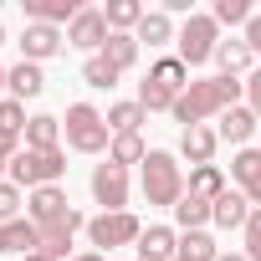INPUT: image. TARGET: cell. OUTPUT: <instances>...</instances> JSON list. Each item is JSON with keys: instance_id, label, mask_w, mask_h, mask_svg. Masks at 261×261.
I'll use <instances>...</instances> for the list:
<instances>
[{"instance_id": "cell-47", "label": "cell", "mask_w": 261, "mask_h": 261, "mask_svg": "<svg viewBox=\"0 0 261 261\" xmlns=\"http://www.w3.org/2000/svg\"><path fill=\"white\" fill-rule=\"evenodd\" d=\"M0 46H6V26H0Z\"/></svg>"}, {"instance_id": "cell-1", "label": "cell", "mask_w": 261, "mask_h": 261, "mask_svg": "<svg viewBox=\"0 0 261 261\" xmlns=\"http://www.w3.org/2000/svg\"><path fill=\"white\" fill-rule=\"evenodd\" d=\"M246 97V82L241 77H200V82H190L185 92H179V102L169 108V118L174 123H185V128H205V118H220L225 108H236Z\"/></svg>"}, {"instance_id": "cell-10", "label": "cell", "mask_w": 261, "mask_h": 261, "mask_svg": "<svg viewBox=\"0 0 261 261\" xmlns=\"http://www.w3.org/2000/svg\"><path fill=\"white\" fill-rule=\"evenodd\" d=\"M67 215H72V200H67L62 185H46V190H31V195H26V220L57 225V220H67Z\"/></svg>"}, {"instance_id": "cell-46", "label": "cell", "mask_w": 261, "mask_h": 261, "mask_svg": "<svg viewBox=\"0 0 261 261\" xmlns=\"http://www.w3.org/2000/svg\"><path fill=\"white\" fill-rule=\"evenodd\" d=\"M6 169H11V159H0V174H6Z\"/></svg>"}, {"instance_id": "cell-11", "label": "cell", "mask_w": 261, "mask_h": 261, "mask_svg": "<svg viewBox=\"0 0 261 261\" xmlns=\"http://www.w3.org/2000/svg\"><path fill=\"white\" fill-rule=\"evenodd\" d=\"M256 128H261V118H256L246 102H236V108H225V113L215 118V134H220V144H236V149H251Z\"/></svg>"}, {"instance_id": "cell-42", "label": "cell", "mask_w": 261, "mask_h": 261, "mask_svg": "<svg viewBox=\"0 0 261 261\" xmlns=\"http://www.w3.org/2000/svg\"><path fill=\"white\" fill-rule=\"evenodd\" d=\"M21 261H51V256H46V251H31V256H21Z\"/></svg>"}, {"instance_id": "cell-31", "label": "cell", "mask_w": 261, "mask_h": 261, "mask_svg": "<svg viewBox=\"0 0 261 261\" xmlns=\"http://www.w3.org/2000/svg\"><path fill=\"white\" fill-rule=\"evenodd\" d=\"M139 102H144V113H169V108L179 102V92L164 87V82H154V77H144V82H139Z\"/></svg>"}, {"instance_id": "cell-17", "label": "cell", "mask_w": 261, "mask_h": 261, "mask_svg": "<svg viewBox=\"0 0 261 261\" xmlns=\"http://www.w3.org/2000/svg\"><path fill=\"white\" fill-rule=\"evenodd\" d=\"M215 149H220L215 128H185V134H179V159H190L195 169L200 164H215Z\"/></svg>"}, {"instance_id": "cell-6", "label": "cell", "mask_w": 261, "mask_h": 261, "mask_svg": "<svg viewBox=\"0 0 261 261\" xmlns=\"http://www.w3.org/2000/svg\"><path fill=\"white\" fill-rule=\"evenodd\" d=\"M139 236H144V225H139L134 210H108V215H92V220H87V241H92L97 251L139 246Z\"/></svg>"}, {"instance_id": "cell-36", "label": "cell", "mask_w": 261, "mask_h": 261, "mask_svg": "<svg viewBox=\"0 0 261 261\" xmlns=\"http://www.w3.org/2000/svg\"><path fill=\"white\" fill-rule=\"evenodd\" d=\"M246 108L261 118V67H251V77H246Z\"/></svg>"}, {"instance_id": "cell-8", "label": "cell", "mask_w": 261, "mask_h": 261, "mask_svg": "<svg viewBox=\"0 0 261 261\" xmlns=\"http://www.w3.org/2000/svg\"><path fill=\"white\" fill-rule=\"evenodd\" d=\"M108 16L97 11V6H82L77 11V21L67 26V46H77V51H87V57H97L102 46H108Z\"/></svg>"}, {"instance_id": "cell-40", "label": "cell", "mask_w": 261, "mask_h": 261, "mask_svg": "<svg viewBox=\"0 0 261 261\" xmlns=\"http://www.w3.org/2000/svg\"><path fill=\"white\" fill-rule=\"evenodd\" d=\"M72 261H108L102 251H82V256H72Z\"/></svg>"}, {"instance_id": "cell-29", "label": "cell", "mask_w": 261, "mask_h": 261, "mask_svg": "<svg viewBox=\"0 0 261 261\" xmlns=\"http://www.w3.org/2000/svg\"><path fill=\"white\" fill-rule=\"evenodd\" d=\"M108 159H113V164H123V169H128V164H144V159H149L144 134H118V139H113V149H108Z\"/></svg>"}, {"instance_id": "cell-9", "label": "cell", "mask_w": 261, "mask_h": 261, "mask_svg": "<svg viewBox=\"0 0 261 261\" xmlns=\"http://www.w3.org/2000/svg\"><path fill=\"white\" fill-rule=\"evenodd\" d=\"M16 46H21V62H36V67H41L46 57H57V51L67 46V31H62V26H31V21H26V31H21Z\"/></svg>"}, {"instance_id": "cell-4", "label": "cell", "mask_w": 261, "mask_h": 261, "mask_svg": "<svg viewBox=\"0 0 261 261\" xmlns=\"http://www.w3.org/2000/svg\"><path fill=\"white\" fill-rule=\"evenodd\" d=\"M62 174H67V154L62 149H21L11 159V185H21L26 195L46 190V185H62Z\"/></svg>"}, {"instance_id": "cell-12", "label": "cell", "mask_w": 261, "mask_h": 261, "mask_svg": "<svg viewBox=\"0 0 261 261\" xmlns=\"http://www.w3.org/2000/svg\"><path fill=\"white\" fill-rule=\"evenodd\" d=\"M230 179L251 205H261V149H236L230 154Z\"/></svg>"}, {"instance_id": "cell-20", "label": "cell", "mask_w": 261, "mask_h": 261, "mask_svg": "<svg viewBox=\"0 0 261 261\" xmlns=\"http://www.w3.org/2000/svg\"><path fill=\"white\" fill-rule=\"evenodd\" d=\"M102 16H108V31L134 36V31H139V21H144L149 11L139 6V0H108V6H102Z\"/></svg>"}, {"instance_id": "cell-28", "label": "cell", "mask_w": 261, "mask_h": 261, "mask_svg": "<svg viewBox=\"0 0 261 261\" xmlns=\"http://www.w3.org/2000/svg\"><path fill=\"white\" fill-rule=\"evenodd\" d=\"M97 57H108L118 72H128V67L139 62V36H123V31H113V36H108V46H102Z\"/></svg>"}, {"instance_id": "cell-3", "label": "cell", "mask_w": 261, "mask_h": 261, "mask_svg": "<svg viewBox=\"0 0 261 261\" xmlns=\"http://www.w3.org/2000/svg\"><path fill=\"white\" fill-rule=\"evenodd\" d=\"M62 134H67V149H77V154H108L113 149V128H108V118L92 102H72L67 108Z\"/></svg>"}, {"instance_id": "cell-14", "label": "cell", "mask_w": 261, "mask_h": 261, "mask_svg": "<svg viewBox=\"0 0 261 261\" xmlns=\"http://www.w3.org/2000/svg\"><path fill=\"white\" fill-rule=\"evenodd\" d=\"M174 251H179V230L174 225H144V236L134 246L139 261H174Z\"/></svg>"}, {"instance_id": "cell-21", "label": "cell", "mask_w": 261, "mask_h": 261, "mask_svg": "<svg viewBox=\"0 0 261 261\" xmlns=\"http://www.w3.org/2000/svg\"><path fill=\"white\" fill-rule=\"evenodd\" d=\"M102 118H108V128H113V139H118V134H139V128L149 123V113H144L139 97H134V102H113Z\"/></svg>"}, {"instance_id": "cell-2", "label": "cell", "mask_w": 261, "mask_h": 261, "mask_svg": "<svg viewBox=\"0 0 261 261\" xmlns=\"http://www.w3.org/2000/svg\"><path fill=\"white\" fill-rule=\"evenodd\" d=\"M185 164H179V154H169V149H149V159H144V200L149 205H159V210H174L179 200H185Z\"/></svg>"}, {"instance_id": "cell-32", "label": "cell", "mask_w": 261, "mask_h": 261, "mask_svg": "<svg viewBox=\"0 0 261 261\" xmlns=\"http://www.w3.org/2000/svg\"><path fill=\"white\" fill-rule=\"evenodd\" d=\"M149 77H154V82H164V87H174V92H185V87H190V67H185L179 57H159V62L149 67Z\"/></svg>"}, {"instance_id": "cell-44", "label": "cell", "mask_w": 261, "mask_h": 261, "mask_svg": "<svg viewBox=\"0 0 261 261\" xmlns=\"http://www.w3.org/2000/svg\"><path fill=\"white\" fill-rule=\"evenodd\" d=\"M0 256H6V225H0Z\"/></svg>"}, {"instance_id": "cell-41", "label": "cell", "mask_w": 261, "mask_h": 261, "mask_svg": "<svg viewBox=\"0 0 261 261\" xmlns=\"http://www.w3.org/2000/svg\"><path fill=\"white\" fill-rule=\"evenodd\" d=\"M215 261H246V256H241V251H220Z\"/></svg>"}, {"instance_id": "cell-30", "label": "cell", "mask_w": 261, "mask_h": 261, "mask_svg": "<svg viewBox=\"0 0 261 261\" xmlns=\"http://www.w3.org/2000/svg\"><path fill=\"white\" fill-rule=\"evenodd\" d=\"M118 77H123V72H118L108 57H87V62H82V82H87L92 92H108V87H118Z\"/></svg>"}, {"instance_id": "cell-33", "label": "cell", "mask_w": 261, "mask_h": 261, "mask_svg": "<svg viewBox=\"0 0 261 261\" xmlns=\"http://www.w3.org/2000/svg\"><path fill=\"white\" fill-rule=\"evenodd\" d=\"M210 16H215V26H241V31H246V21H251L256 11H251V0H215Z\"/></svg>"}, {"instance_id": "cell-34", "label": "cell", "mask_w": 261, "mask_h": 261, "mask_svg": "<svg viewBox=\"0 0 261 261\" xmlns=\"http://www.w3.org/2000/svg\"><path fill=\"white\" fill-rule=\"evenodd\" d=\"M26 102H16V97H6L0 102V134H16V139H26Z\"/></svg>"}, {"instance_id": "cell-5", "label": "cell", "mask_w": 261, "mask_h": 261, "mask_svg": "<svg viewBox=\"0 0 261 261\" xmlns=\"http://www.w3.org/2000/svg\"><path fill=\"white\" fill-rule=\"evenodd\" d=\"M225 36H220V26H215V16L210 11H195L185 26H179V62L185 67H205V62H215V46H220Z\"/></svg>"}, {"instance_id": "cell-27", "label": "cell", "mask_w": 261, "mask_h": 261, "mask_svg": "<svg viewBox=\"0 0 261 261\" xmlns=\"http://www.w3.org/2000/svg\"><path fill=\"white\" fill-rule=\"evenodd\" d=\"M215 256H220V246H215L210 230H190V236H179L174 261H215Z\"/></svg>"}, {"instance_id": "cell-26", "label": "cell", "mask_w": 261, "mask_h": 261, "mask_svg": "<svg viewBox=\"0 0 261 261\" xmlns=\"http://www.w3.org/2000/svg\"><path fill=\"white\" fill-rule=\"evenodd\" d=\"M6 251H16V256H31V251H41V225L36 220H11L6 225Z\"/></svg>"}, {"instance_id": "cell-25", "label": "cell", "mask_w": 261, "mask_h": 261, "mask_svg": "<svg viewBox=\"0 0 261 261\" xmlns=\"http://www.w3.org/2000/svg\"><path fill=\"white\" fill-rule=\"evenodd\" d=\"M251 62H256V57H251V46H246V41H236V36L215 46V67H220V77H241Z\"/></svg>"}, {"instance_id": "cell-43", "label": "cell", "mask_w": 261, "mask_h": 261, "mask_svg": "<svg viewBox=\"0 0 261 261\" xmlns=\"http://www.w3.org/2000/svg\"><path fill=\"white\" fill-rule=\"evenodd\" d=\"M0 102H6V67H0Z\"/></svg>"}, {"instance_id": "cell-16", "label": "cell", "mask_w": 261, "mask_h": 261, "mask_svg": "<svg viewBox=\"0 0 261 261\" xmlns=\"http://www.w3.org/2000/svg\"><path fill=\"white\" fill-rule=\"evenodd\" d=\"M87 225V215L82 210H72L67 220H57V225H41V251L51 256V261H67V251H72V236Z\"/></svg>"}, {"instance_id": "cell-23", "label": "cell", "mask_w": 261, "mask_h": 261, "mask_svg": "<svg viewBox=\"0 0 261 261\" xmlns=\"http://www.w3.org/2000/svg\"><path fill=\"white\" fill-rule=\"evenodd\" d=\"M26 149H62V118L36 113V118L26 123Z\"/></svg>"}, {"instance_id": "cell-24", "label": "cell", "mask_w": 261, "mask_h": 261, "mask_svg": "<svg viewBox=\"0 0 261 261\" xmlns=\"http://www.w3.org/2000/svg\"><path fill=\"white\" fill-rule=\"evenodd\" d=\"M134 36H139V46H144V41H149V46H169V41H179V31H174V21H169L164 11H149V16L139 21Z\"/></svg>"}, {"instance_id": "cell-37", "label": "cell", "mask_w": 261, "mask_h": 261, "mask_svg": "<svg viewBox=\"0 0 261 261\" xmlns=\"http://www.w3.org/2000/svg\"><path fill=\"white\" fill-rule=\"evenodd\" d=\"M241 236H246V251H261V205L251 210V220H246V230H241Z\"/></svg>"}, {"instance_id": "cell-18", "label": "cell", "mask_w": 261, "mask_h": 261, "mask_svg": "<svg viewBox=\"0 0 261 261\" xmlns=\"http://www.w3.org/2000/svg\"><path fill=\"white\" fill-rule=\"evenodd\" d=\"M6 92H11L16 102H26V97H41V92H46V77H41V67H36V62H16V67H6Z\"/></svg>"}, {"instance_id": "cell-39", "label": "cell", "mask_w": 261, "mask_h": 261, "mask_svg": "<svg viewBox=\"0 0 261 261\" xmlns=\"http://www.w3.org/2000/svg\"><path fill=\"white\" fill-rule=\"evenodd\" d=\"M21 154V139L16 134H0V159H16Z\"/></svg>"}, {"instance_id": "cell-15", "label": "cell", "mask_w": 261, "mask_h": 261, "mask_svg": "<svg viewBox=\"0 0 261 261\" xmlns=\"http://www.w3.org/2000/svg\"><path fill=\"white\" fill-rule=\"evenodd\" d=\"M21 11L31 26H72L77 21V0H21Z\"/></svg>"}, {"instance_id": "cell-45", "label": "cell", "mask_w": 261, "mask_h": 261, "mask_svg": "<svg viewBox=\"0 0 261 261\" xmlns=\"http://www.w3.org/2000/svg\"><path fill=\"white\" fill-rule=\"evenodd\" d=\"M246 261H261V251H246Z\"/></svg>"}, {"instance_id": "cell-19", "label": "cell", "mask_w": 261, "mask_h": 261, "mask_svg": "<svg viewBox=\"0 0 261 261\" xmlns=\"http://www.w3.org/2000/svg\"><path fill=\"white\" fill-rule=\"evenodd\" d=\"M230 185H225V169L220 164H200V169H190V185H185V195H195V200H220Z\"/></svg>"}, {"instance_id": "cell-35", "label": "cell", "mask_w": 261, "mask_h": 261, "mask_svg": "<svg viewBox=\"0 0 261 261\" xmlns=\"http://www.w3.org/2000/svg\"><path fill=\"white\" fill-rule=\"evenodd\" d=\"M21 210H26V195H21V185H11V179H0V225H11V220H21Z\"/></svg>"}, {"instance_id": "cell-13", "label": "cell", "mask_w": 261, "mask_h": 261, "mask_svg": "<svg viewBox=\"0 0 261 261\" xmlns=\"http://www.w3.org/2000/svg\"><path fill=\"white\" fill-rule=\"evenodd\" d=\"M251 210H256V205H251L241 190H225V195L210 205V225H215V230H246Z\"/></svg>"}, {"instance_id": "cell-7", "label": "cell", "mask_w": 261, "mask_h": 261, "mask_svg": "<svg viewBox=\"0 0 261 261\" xmlns=\"http://www.w3.org/2000/svg\"><path fill=\"white\" fill-rule=\"evenodd\" d=\"M92 200L102 205V215L108 210H128V169L123 164H113V159H102V164H92Z\"/></svg>"}, {"instance_id": "cell-38", "label": "cell", "mask_w": 261, "mask_h": 261, "mask_svg": "<svg viewBox=\"0 0 261 261\" xmlns=\"http://www.w3.org/2000/svg\"><path fill=\"white\" fill-rule=\"evenodd\" d=\"M241 41H246V46H251V57L261 62V16H251V21H246V36H241Z\"/></svg>"}, {"instance_id": "cell-22", "label": "cell", "mask_w": 261, "mask_h": 261, "mask_svg": "<svg viewBox=\"0 0 261 261\" xmlns=\"http://www.w3.org/2000/svg\"><path fill=\"white\" fill-rule=\"evenodd\" d=\"M169 215H174V230H179V236H190V230H205V225H210V200H195V195H185V200H179Z\"/></svg>"}]
</instances>
